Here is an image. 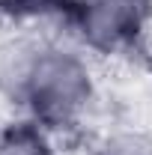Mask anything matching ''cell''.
Wrapping results in <instances>:
<instances>
[{
  "mask_svg": "<svg viewBox=\"0 0 152 155\" xmlns=\"http://www.w3.org/2000/svg\"><path fill=\"white\" fill-rule=\"evenodd\" d=\"M0 155H54L48 128L33 119H18L0 128Z\"/></svg>",
  "mask_w": 152,
  "mask_h": 155,
  "instance_id": "obj_3",
  "label": "cell"
},
{
  "mask_svg": "<svg viewBox=\"0 0 152 155\" xmlns=\"http://www.w3.org/2000/svg\"><path fill=\"white\" fill-rule=\"evenodd\" d=\"M95 155H152V137L143 131H116L95 146Z\"/></svg>",
  "mask_w": 152,
  "mask_h": 155,
  "instance_id": "obj_5",
  "label": "cell"
},
{
  "mask_svg": "<svg viewBox=\"0 0 152 155\" xmlns=\"http://www.w3.org/2000/svg\"><path fill=\"white\" fill-rule=\"evenodd\" d=\"M152 0H75L69 27L95 54L134 48L149 24Z\"/></svg>",
  "mask_w": 152,
  "mask_h": 155,
  "instance_id": "obj_2",
  "label": "cell"
},
{
  "mask_svg": "<svg viewBox=\"0 0 152 155\" xmlns=\"http://www.w3.org/2000/svg\"><path fill=\"white\" fill-rule=\"evenodd\" d=\"M93 72L87 60L42 42L33 66L18 93V107H24L33 122L51 128H69L84 116L93 101Z\"/></svg>",
  "mask_w": 152,
  "mask_h": 155,
  "instance_id": "obj_1",
  "label": "cell"
},
{
  "mask_svg": "<svg viewBox=\"0 0 152 155\" xmlns=\"http://www.w3.org/2000/svg\"><path fill=\"white\" fill-rule=\"evenodd\" d=\"M75 0H0V18L9 24H36V21H63L69 24Z\"/></svg>",
  "mask_w": 152,
  "mask_h": 155,
  "instance_id": "obj_4",
  "label": "cell"
}]
</instances>
